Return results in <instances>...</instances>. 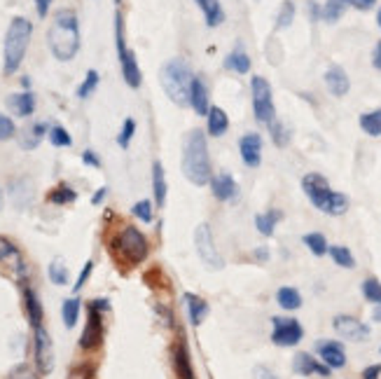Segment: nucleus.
<instances>
[{
	"instance_id": "nucleus-1",
	"label": "nucleus",
	"mask_w": 381,
	"mask_h": 379,
	"mask_svg": "<svg viewBox=\"0 0 381 379\" xmlns=\"http://www.w3.org/2000/svg\"><path fill=\"white\" fill-rule=\"evenodd\" d=\"M47 45L57 62H73L80 52V21L75 10L61 7L47 28Z\"/></svg>"
},
{
	"instance_id": "nucleus-2",
	"label": "nucleus",
	"mask_w": 381,
	"mask_h": 379,
	"mask_svg": "<svg viewBox=\"0 0 381 379\" xmlns=\"http://www.w3.org/2000/svg\"><path fill=\"white\" fill-rule=\"evenodd\" d=\"M182 173L192 185H209L213 178L209 141L201 129H192L182 141Z\"/></svg>"
},
{
	"instance_id": "nucleus-3",
	"label": "nucleus",
	"mask_w": 381,
	"mask_h": 379,
	"mask_svg": "<svg viewBox=\"0 0 381 379\" xmlns=\"http://www.w3.org/2000/svg\"><path fill=\"white\" fill-rule=\"evenodd\" d=\"M302 190L307 199L325 216H344L348 211V197L332 190L327 178L321 173H307L302 178Z\"/></svg>"
},
{
	"instance_id": "nucleus-4",
	"label": "nucleus",
	"mask_w": 381,
	"mask_h": 379,
	"mask_svg": "<svg viewBox=\"0 0 381 379\" xmlns=\"http://www.w3.org/2000/svg\"><path fill=\"white\" fill-rule=\"evenodd\" d=\"M30 37H33V24L26 17H14L7 26L5 33V47H3V73L12 75L17 73L21 64H24V57L28 52Z\"/></svg>"
},
{
	"instance_id": "nucleus-5",
	"label": "nucleus",
	"mask_w": 381,
	"mask_h": 379,
	"mask_svg": "<svg viewBox=\"0 0 381 379\" xmlns=\"http://www.w3.org/2000/svg\"><path fill=\"white\" fill-rule=\"evenodd\" d=\"M194 73L185 59H169L162 71H159V82H162V89L166 96L171 98L173 103L185 108L189 105V89H192Z\"/></svg>"
},
{
	"instance_id": "nucleus-6",
	"label": "nucleus",
	"mask_w": 381,
	"mask_h": 379,
	"mask_svg": "<svg viewBox=\"0 0 381 379\" xmlns=\"http://www.w3.org/2000/svg\"><path fill=\"white\" fill-rule=\"evenodd\" d=\"M115 246L119 248L122 257H124L129 264H141L150 253L146 234L134 225H127L124 230L119 232V237L115 239Z\"/></svg>"
},
{
	"instance_id": "nucleus-7",
	"label": "nucleus",
	"mask_w": 381,
	"mask_h": 379,
	"mask_svg": "<svg viewBox=\"0 0 381 379\" xmlns=\"http://www.w3.org/2000/svg\"><path fill=\"white\" fill-rule=\"evenodd\" d=\"M250 94H253V112L255 119L262 124H269L276 119V108H274L271 98V85L262 75H253L250 78Z\"/></svg>"
},
{
	"instance_id": "nucleus-8",
	"label": "nucleus",
	"mask_w": 381,
	"mask_h": 379,
	"mask_svg": "<svg viewBox=\"0 0 381 379\" xmlns=\"http://www.w3.org/2000/svg\"><path fill=\"white\" fill-rule=\"evenodd\" d=\"M194 246H197V253H199V257H201V262L209 269H223L225 267L223 255L218 253V246H216V241H213V232H211V227L206 223L197 225Z\"/></svg>"
},
{
	"instance_id": "nucleus-9",
	"label": "nucleus",
	"mask_w": 381,
	"mask_h": 379,
	"mask_svg": "<svg viewBox=\"0 0 381 379\" xmlns=\"http://www.w3.org/2000/svg\"><path fill=\"white\" fill-rule=\"evenodd\" d=\"M271 342L276 346H297L304 337V328L297 318H286V316H274L271 318Z\"/></svg>"
},
{
	"instance_id": "nucleus-10",
	"label": "nucleus",
	"mask_w": 381,
	"mask_h": 379,
	"mask_svg": "<svg viewBox=\"0 0 381 379\" xmlns=\"http://www.w3.org/2000/svg\"><path fill=\"white\" fill-rule=\"evenodd\" d=\"M33 354H35V368L40 375H49L54 370V344H52L49 332L37 325L33 335Z\"/></svg>"
},
{
	"instance_id": "nucleus-11",
	"label": "nucleus",
	"mask_w": 381,
	"mask_h": 379,
	"mask_svg": "<svg viewBox=\"0 0 381 379\" xmlns=\"http://www.w3.org/2000/svg\"><path fill=\"white\" fill-rule=\"evenodd\" d=\"M103 344V312H98L96 307L89 305V314H87V325L80 335V349L85 351H94Z\"/></svg>"
},
{
	"instance_id": "nucleus-12",
	"label": "nucleus",
	"mask_w": 381,
	"mask_h": 379,
	"mask_svg": "<svg viewBox=\"0 0 381 379\" xmlns=\"http://www.w3.org/2000/svg\"><path fill=\"white\" fill-rule=\"evenodd\" d=\"M332 328L339 337L351 339V342H365L370 337V325H365L361 318L348 316V314H339L332 318Z\"/></svg>"
},
{
	"instance_id": "nucleus-13",
	"label": "nucleus",
	"mask_w": 381,
	"mask_h": 379,
	"mask_svg": "<svg viewBox=\"0 0 381 379\" xmlns=\"http://www.w3.org/2000/svg\"><path fill=\"white\" fill-rule=\"evenodd\" d=\"M117 57H119V68H122V78L131 89H139L143 82V73L139 66V59H136L134 49H129L127 45L117 47Z\"/></svg>"
},
{
	"instance_id": "nucleus-14",
	"label": "nucleus",
	"mask_w": 381,
	"mask_h": 379,
	"mask_svg": "<svg viewBox=\"0 0 381 379\" xmlns=\"http://www.w3.org/2000/svg\"><path fill=\"white\" fill-rule=\"evenodd\" d=\"M239 153L248 169H257L262 164V136L260 134H243L239 139Z\"/></svg>"
},
{
	"instance_id": "nucleus-15",
	"label": "nucleus",
	"mask_w": 381,
	"mask_h": 379,
	"mask_svg": "<svg viewBox=\"0 0 381 379\" xmlns=\"http://www.w3.org/2000/svg\"><path fill=\"white\" fill-rule=\"evenodd\" d=\"M316 351H318V358H321L330 370L346 368V351H344V344H341V342H334V339H323V342L316 344Z\"/></svg>"
},
{
	"instance_id": "nucleus-16",
	"label": "nucleus",
	"mask_w": 381,
	"mask_h": 379,
	"mask_svg": "<svg viewBox=\"0 0 381 379\" xmlns=\"http://www.w3.org/2000/svg\"><path fill=\"white\" fill-rule=\"evenodd\" d=\"M293 370L297 375L302 377H311V375H318V377H330L332 370L325 366V363L321 358H314L311 354L307 351H300L293 358Z\"/></svg>"
},
{
	"instance_id": "nucleus-17",
	"label": "nucleus",
	"mask_w": 381,
	"mask_h": 379,
	"mask_svg": "<svg viewBox=\"0 0 381 379\" xmlns=\"http://www.w3.org/2000/svg\"><path fill=\"white\" fill-rule=\"evenodd\" d=\"M189 105L199 117H206L211 110V96H209V87L201 78L192 80V89H189Z\"/></svg>"
},
{
	"instance_id": "nucleus-18",
	"label": "nucleus",
	"mask_w": 381,
	"mask_h": 379,
	"mask_svg": "<svg viewBox=\"0 0 381 379\" xmlns=\"http://www.w3.org/2000/svg\"><path fill=\"white\" fill-rule=\"evenodd\" d=\"M325 85L330 89L332 96L341 98L348 94V89H351V80H348V75L341 66H330L325 73Z\"/></svg>"
},
{
	"instance_id": "nucleus-19",
	"label": "nucleus",
	"mask_w": 381,
	"mask_h": 379,
	"mask_svg": "<svg viewBox=\"0 0 381 379\" xmlns=\"http://www.w3.org/2000/svg\"><path fill=\"white\" fill-rule=\"evenodd\" d=\"M211 192L216 197L218 202H230L236 197L239 192V187H236V180L230 176V173H218V176L211 178Z\"/></svg>"
},
{
	"instance_id": "nucleus-20",
	"label": "nucleus",
	"mask_w": 381,
	"mask_h": 379,
	"mask_svg": "<svg viewBox=\"0 0 381 379\" xmlns=\"http://www.w3.org/2000/svg\"><path fill=\"white\" fill-rule=\"evenodd\" d=\"M5 105L10 108L17 117H30L35 110V96L33 92H21V94H10Z\"/></svg>"
},
{
	"instance_id": "nucleus-21",
	"label": "nucleus",
	"mask_w": 381,
	"mask_h": 379,
	"mask_svg": "<svg viewBox=\"0 0 381 379\" xmlns=\"http://www.w3.org/2000/svg\"><path fill=\"white\" fill-rule=\"evenodd\" d=\"M173 368H176L178 379H194V368H192V358H189L187 344L178 342L173 346Z\"/></svg>"
},
{
	"instance_id": "nucleus-22",
	"label": "nucleus",
	"mask_w": 381,
	"mask_h": 379,
	"mask_svg": "<svg viewBox=\"0 0 381 379\" xmlns=\"http://www.w3.org/2000/svg\"><path fill=\"white\" fill-rule=\"evenodd\" d=\"M206 129H209L211 136H225L227 129H230V117H227L225 108H220V105H211L209 115H206Z\"/></svg>"
},
{
	"instance_id": "nucleus-23",
	"label": "nucleus",
	"mask_w": 381,
	"mask_h": 379,
	"mask_svg": "<svg viewBox=\"0 0 381 379\" xmlns=\"http://www.w3.org/2000/svg\"><path fill=\"white\" fill-rule=\"evenodd\" d=\"M182 300H185L189 323H192V325L204 323V318L209 316V302H206L204 298H199V295H194V293H185V298H182Z\"/></svg>"
},
{
	"instance_id": "nucleus-24",
	"label": "nucleus",
	"mask_w": 381,
	"mask_h": 379,
	"mask_svg": "<svg viewBox=\"0 0 381 379\" xmlns=\"http://www.w3.org/2000/svg\"><path fill=\"white\" fill-rule=\"evenodd\" d=\"M199 5V10L204 12V19H206V26L216 28L225 21V10L220 5V0H194Z\"/></svg>"
},
{
	"instance_id": "nucleus-25",
	"label": "nucleus",
	"mask_w": 381,
	"mask_h": 379,
	"mask_svg": "<svg viewBox=\"0 0 381 379\" xmlns=\"http://www.w3.org/2000/svg\"><path fill=\"white\" fill-rule=\"evenodd\" d=\"M47 134H49V124L35 122L33 127H28V129H24V132H21L19 146L24 148V150H33V148H37V143H40Z\"/></svg>"
},
{
	"instance_id": "nucleus-26",
	"label": "nucleus",
	"mask_w": 381,
	"mask_h": 379,
	"mask_svg": "<svg viewBox=\"0 0 381 379\" xmlns=\"http://www.w3.org/2000/svg\"><path fill=\"white\" fill-rule=\"evenodd\" d=\"M152 194H155L157 209H164V204H166V176H164L162 162L152 164Z\"/></svg>"
},
{
	"instance_id": "nucleus-27",
	"label": "nucleus",
	"mask_w": 381,
	"mask_h": 379,
	"mask_svg": "<svg viewBox=\"0 0 381 379\" xmlns=\"http://www.w3.org/2000/svg\"><path fill=\"white\" fill-rule=\"evenodd\" d=\"M225 66L230 68V71L239 73V75H246L250 71V57L246 54V49L241 47V45H236V47L227 54L225 59Z\"/></svg>"
},
{
	"instance_id": "nucleus-28",
	"label": "nucleus",
	"mask_w": 381,
	"mask_h": 379,
	"mask_svg": "<svg viewBox=\"0 0 381 379\" xmlns=\"http://www.w3.org/2000/svg\"><path fill=\"white\" fill-rule=\"evenodd\" d=\"M24 302H26V314H28V321L33 328H37V325H42V305L40 300H37V295L33 288H24Z\"/></svg>"
},
{
	"instance_id": "nucleus-29",
	"label": "nucleus",
	"mask_w": 381,
	"mask_h": 379,
	"mask_svg": "<svg viewBox=\"0 0 381 379\" xmlns=\"http://www.w3.org/2000/svg\"><path fill=\"white\" fill-rule=\"evenodd\" d=\"M276 302L281 309H286V312H295V309L302 307V295L297 288L293 286H283L276 291Z\"/></svg>"
},
{
	"instance_id": "nucleus-30",
	"label": "nucleus",
	"mask_w": 381,
	"mask_h": 379,
	"mask_svg": "<svg viewBox=\"0 0 381 379\" xmlns=\"http://www.w3.org/2000/svg\"><path fill=\"white\" fill-rule=\"evenodd\" d=\"M283 218L281 211H266V214H257L255 216V227L262 237H271L274 230H276V223Z\"/></svg>"
},
{
	"instance_id": "nucleus-31",
	"label": "nucleus",
	"mask_w": 381,
	"mask_h": 379,
	"mask_svg": "<svg viewBox=\"0 0 381 379\" xmlns=\"http://www.w3.org/2000/svg\"><path fill=\"white\" fill-rule=\"evenodd\" d=\"M302 241H304V246H307L316 257L327 255V248H330V244H327V239H325V234H321V232H309V234H304Z\"/></svg>"
},
{
	"instance_id": "nucleus-32",
	"label": "nucleus",
	"mask_w": 381,
	"mask_h": 379,
	"mask_svg": "<svg viewBox=\"0 0 381 379\" xmlns=\"http://www.w3.org/2000/svg\"><path fill=\"white\" fill-rule=\"evenodd\" d=\"M361 129L368 136H381V108L377 110H370V112H363L361 115Z\"/></svg>"
},
{
	"instance_id": "nucleus-33",
	"label": "nucleus",
	"mask_w": 381,
	"mask_h": 379,
	"mask_svg": "<svg viewBox=\"0 0 381 379\" xmlns=\"http://www.w3.org/2000/svg\"><path fill=\"white\" fill-rule=\"evenodd\" d=\"M47 199H49L52 204H57V206H66V204H73L75 199H78V192H75L71 185L61 183V185H57V187L47 194Z\"/></svg>"
},
{
	"instance_id": "nucleus-34",
	"label": "nucleus",
	"mask_w": 381,
	"mask_h": 379,
	"mask_svg": "<svg viewBox=\"0 0 381 379\" xmlns=\"http://www.w3.org/2000/svg\"><path fill=\"white\" fill-rule=\"evenodd\" d=\"M80 309H82V305L78 298L64 300V305H61V316H64L66 328H75V323H78V318H80Z\"/></svg>"
},
{
	"instance_id": "nucleus-35",
	"label": "nucleus",
	"mask_w": 381,
	"mask_h": 379,
	"mask_svg": "<svg viewBox=\"0 0 381 379\" xmlns=\"http://www.w3.org/2000/svg\"><path fill=\"white\" fill-rule=\"evenodd\" d=\"M346 7H348V0H325L321 17L325 21H330V24H334V21H339L341 17H344Z\"/></svg>"
},
{
	"instance_id": "nucleus-36",
	"label": "nucleus",
	"mask_w": 381,
	"mask_h": 379,
	"mask_svg": "<svg viewBox=\"0 0 381 379\" xmlns=\"http://www.w3.org/2000/svg\"><path fill=\"white\" fill-rule=\"evenodd\" d=\"M327 253H330L334 264H339V267H344V269H353L356 267V257L346 246H330V248H327Z\"/></svg>"
},
{
	"instance_id": "nucleus-37",
	"label": "nucleus",
	"mask_w": 381,
	"mask_h": 379,
	"mask_svg": "<svg viewBox=\"0 0 381 379\" xmlns=\"http://www.w3.org/2000/svg\"><path fill=\"white\" fill-rule=\"evenodd\" d=\"M47 274H49V281L54 286H68V267L61 257H54V260L49 262Z\"/></svg>"
},
{
	"instance_id": "nucleus-38",
	"label": "nucleus",
	"mask_w": 381,
	"mask_h": 379,
	"mask_svg": "<svg viewBox=\"0 0 381 379\" xmlns=\"http://www.w3.org/2000/svg\"><path fill=\"white\" fill-rule=\"evenodd\" d=\"M266 127H269L271 141H274V146H276V148H286L288 143H291V132H288V127L283 122L274 119V122H269Z\"/></svg>"
},
{
	"instance_id": "nucleus-39",
	"label": "nucleus",
	"mask_w": 381,
	"mask_h": 379,
	"mask_svg": "<svg viewBox=\"0 0 381 379\" xmlns=\"http://www.w3.org/2000/svg\"><path fill=\"white\" fill-rule=\"evenodd\" d=\"M361 291H363V298L368 302H372V305H381V281L379 279H375V276L365 279Z\"/></svg>"
},
{
	"instance_id": "nucleus-40",
	"label": "nucleus",
	"mask_w": 381,
	"mask_h": 379,
	"mask_svg": "<svg viewBox=\"0 0 381 379\" xmlns=\"http://www.w3.org/2000/svg\"><path fill=\"white\" fill-rule=\"evenodd\" d=\"M98 80H101V75H98V71H87L85 75V80L80 82V87H78V98H89L91 94L96 92V87H98Z\"/></svg>"
},
{
	"instance_id": "nucleus-41",
	"label": "nucleus",
	"mask_w": 381,
	"mask_h": 379,
	"mask_svg": "<svg viewBox=\"0 0 381 379\" xmlns=\"http://www.w3.org/2000/svg\"><path fill=\"white\" fill-rule=\"evenodd\" d=\"M47 139L54 148H71L73 146V136L68 134L64 127H49Z\"/></svg>"
},
{
	"instance_id": "nucleus-42",
	"label": "nucleus",
	"mask_w": 381,
	"mask_h": 379,
	"mask_svg": "<svg viewBox=\"0 0 381 379\" xmlns=\"http://www.w3.org/2000/svg\"><path fill=\"white\" fill-rule=\"evenodd\" d=\"M134 136H136V119L134 117H127L124 124H122V129H119V134H117V146L127 150L129 146H131Z\"/></svg>"
},
{
	"instance_id": "nucleus-43",
	"label": "nucleus",
	"mask_w": 381,
	"mask_h": 379,
	"mask_svg": "<svg viewBox=\"0 0 381 379\" xmlns=\"http://www.w3.org/2000/svg\"><path fill=\"white\" fill-rule=\"evenodd\" d=\"M131 211H134V216L143 223H152V218H155V214H152V202H148V199L136 202Z\"/></svg>"
},
{
	"instance_id": "nucleus-44",
	"label": "nucleus",
	"mask_w": 381,
	"mask_h": 379,
	"mask_svg": "<svg viewBox=\"0 0 381 379\" xmlns=\"http://www.w3.org/2000/svg\"><path fill=\"white\" fill-rule=\"evenodd\" d=\"M14 136H17V124H14V119L0 112V141H10Z\"/></svg>"
},
{
	"instance_id": "nucleus-45",
	"label": "nucleus",
	"mask_w": 381,
	"mask_h": 379,
	"mask_svg": "<svg viewBox=\"0 0 381 379\" xmlns=\"http://www.w3.org/2000/svg\"><path fill=\"white\" fill-rule=\"evenodd\" d=\"M293 17H295V5L293 3H283L279 17H276V28H288L293 24Z\"/></svg>"
},
{
	"instance_id": "nucleus-46",
	"label": "nucleus",
	"mask_w": 381,
	"mask_h": 379,
	"mask_svg": "<svg viewBox=\"0 0 381 379\" xmlns=\"http://www.w3.org/2000/svg\"><path fill=\"white\" fill-rule=\"evenodd\" d=\"M7 257H19V251L7 237H0V262L7 260Z\"/></svg>"
},
{
	"instance_id": "nucleus-47",
	"label": "nucleus",
	"mask_w": 381,
	"mask_h": 379,
	"mask_svg": "<svg viewBox=\"0 0 381 379\" xmlns=\"http://www.w3.org/2000/svg\"><path fill=\"white\" fill-rule=\"evenodd\" d=\"M91 272H94V260H87V262H85V267H82V272H80L78 281H75V286H73V291H75V293H80V291H82V286L87 284V279L91 276Z\"/></svg>"
},
{
	"instance_id": "nucleus-48",
	"label": "nucleus",
	"mask_w": 381,
	"mask_h": 379,
	"mask_svg": "<svg viewBox=\"0 0 381 379\" xmlns=\"http://www.w3.org/2000/svg\"><path fill=\"white\" fill-rule=\"evenodd\" d=\"M10 379H37V375L30 370V366H26V363H21V366H17L12 370Z\"/></svg>"
},
{
	"instance_id": "nucleus-49",
	"label": "nucleus",
	"mask_w": 381,
	"mask_h": 379,
	"mask_svg": "<svg viewBox=\"0 0 381 379\" xmlns=\"http://www.w3.org/2000/svg\"><path fill=\"white\" fill-rule=\"evenodd\" d=\"M94 377V370L89 366H75L71 373H68V379H91Z\"/></svg>"
},
{
	"instance_id": "nucleus-50",
	"label": "nucleus",
	"mask_w": 381,
	"mask_h": 379,
	"mask_svg": "<svg viewBox=\"0 0 381 379\" xmlns=\"http://www.w3.org/2000/svg\"><path fill=\"white\" fill-rule=\"evenodd\" d=\"M82 162L87 166H94V169H101V159H98L94 150H85V153H82Z\"/></svg>"
},
{
	"instance_id": "nucleus-51",
	"label": "nucleus",
	"mask_w": 381,
	"mask_h": 379,
	"mask_svg": "<svg viewBox=\"0 0 381 379\" xmlns=\"http://www.w3.org/2000/svg\"><path fill=\"white\" fill-rule=\"evenodd\" d=\"M363 379H379L381 377V363H375V366H368L363 370Z\"/></svg>"
},
{
	"instance_id": "nucleus-52",
	"label": "nucleus",
	"mask_w": 381,
	"mask_h": 379,
	"mask_svg": "<svg viewBox=\"0 0 381 379\" xmlns=\"http://www.w3.org/2000/svg\"><path fill=\"white\" fill-rule=\"evenodd\" d=\"M35 3V12H37V17L45 19L49 14V5H52V0H33Z\"/></svg>"
},
{
	"instance_id": "nucleus-53",
	"label": "nucleus",
	"mask_w": 381,
	"mask_h": 379,
	"mask_svg": "<svg viewBox=\"0 0 381 379\" xmlns=\"http://www.w3.org/2000/svg\"><path fill=\"white\" fill-rule=\"evenodd\" d=\"M377 3V0H348V5H351V7H356V10H370V7L372 5H375Z\"/></svg>"
},
{
	"instance_id": "nucleus-54",
	"label": "nucleus",
	"mask_w": 381,
	"mask_h": 379,
	"mask_svg": "<svg viewBox=\"0 0 381 379\" xmlns=\"http://www.w3.org/2000/svg\"><path fill=\"white\" fill-rule=\"evenodd\" d=\"M255 377H257V379H279L269 368H264V366H257V368H255Z\"/></svg>"
},
{
	"instance_id": "nucleus-55",
	"label": "nucleus",
	"mask_w": 381,
	"mask_h": 379,
	"mask_svg": "<svg viewBox=\"0 0 381 379\" xmlns=\"http://www.w3.org/2000/svg\"><path fill=\"white\" fill-rule=\"evenodd\" d=\"M105 197H108V187H98L96 192H94V197H91V204L98 206V204H103Z\"/></svg>"
},
{
	"instance_id": "nucleus-56",
	"label": "nucleus",
	"mask_w": 381,
	"mask_h": 379,
	"mask_svg": "<svg viewBox=\"0 0 381 379\" xmlns=\"http://www.w3.org/2000/svg\"><path fill=\"white\" fill-rule=\"evenodd\" d=\"M89 305L96 307L98 312H108V309H110V302H108V300H91Z\"/></svg>"
},
{
	"instance_id": "nucleus-57",
	"label": "nucleus",
	"mask_w": 381,
	"mask_h": 379,
	"mask_svg": "<svg viewBox=\"0 0 381 379\" xmlns=\"http://www.w3.org/2000/svg\"><path fill=\"white\" fill-rule=\"evenodd\" d=\"M372 64H375V68H379V71H381V40L377 42L375 54H372Z\"/></svg>"
},
{
	"instance_id": "nucleus-58",
	"label": "nucleus",
	"mask_w": 381,
	"mask_h": 379,
	"mask_svg": "<svg viewBox=\"0 0 381 379\" xmlns=\"http://www.w3.org/2000/svg\"><path fill=\"white\" fill-rule=\"evenodd\" d=\"M255 260H260V262H266L269 260V251H266V248H255Z\"/></svg>"
},
{
	"instance_id": "nucleus-59",
	"label": "nucleus",
	"mask_w": 381,
	"mask_h": 379,
	"mask_svg": "<svg viewBox=\"0 0 381 379\" xmlns=\"http://www.w3.org/2000/svg\"><path fill=\"white\" fill-rule=\"evenodd\" d=\"M372 321L381 323V305H375V309H372Z\"/></svg>"
},
{
	"instance_id": "nucleus-60",
	"label": "nucleus",
	"mask_w": 381,
	"mask_h": 379,
	"mask_svg": "<svg viewBox=\"0 0 381 379\" xmlns=\"http://www.w3.org/2000/svg\"><path fill=\"white\" fill-rule=\"evenodd\" d=\"M21 85L28 89V87H30V80H28V78H21Z\"/></svg>"
},
{
	"instance_id": "nucleus-61",
	"label": "nucleus",
	"mask_w": 381,
	"mask_h": 379,
	"mask_svg": "<svg viewBox=\"0 0 381 379\" xmlns=\"http://www.w3.org/2000/svg\"><path fill=\"white\" fill-rule=\"evenodd\" d=\"M377 24H379V28H381V10H379V14H377Z\"/></svg>"
},
{
	"instance_id": "nucleus-62",
	"label": "nucleus",
	"mask_w": 381,
	"mask_h": 379,
	"mask_svg": "<svg viewBox=\"0 0 381 379\" xmlns=\"http://www.w3.org/2000/svg\"><path fill=\"white\" fill-rule=\"evenodd\" d=\"M0 204H3V190H0Z\"/></svg>"
},
{
	"instance_id": "nucleus-63",
	"label": "nucleus",
	"mask_w": 381,
	"mask_h": 379,
	"mask_svg": "<svg viewBox=\"0 0 381 379\" xmlns=\"http://www.w3.org/2000/svg\"><path fill=\"white\" fill-rule=\"evenodd\" d=\"M115 3H117V5H119V3H122V0H115Z\"/></svg>"
}]
</instances>
